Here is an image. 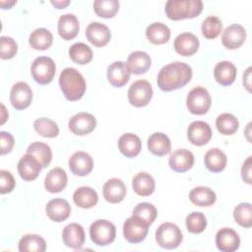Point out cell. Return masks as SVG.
<instances>
[{"instance_id": "obj_42", "label": "cell", "mask_w": 252, "mask_h": 252, "mask_svg": "<svg viewBox=\"0 0 252 252\" xmlns=\"http://www.w3.org/2000/svg\"><path fill=\"white\" fill-rule=\"evenodd\" d=\"M202 33L208 39H214L220 35L222 30V23L220 19L216 16L207 17L202 23Z\"/></svg>"}, {"instance_id": "obj_19", "label": "cell", "mask_w": 252, "mask_h": 252, "mask_svg": "<svg viewBox=\"0 0 252 252\" xmlns=\"http://www.w3.org/2000/svg\"><path fill=\"white\" fill-rule=\"evenodd\" d=\"M41 168L40 162L30 154L23 156L18 162V172L26 181L34 180L38 176Z\"/></svg>"}, {"instance_id": "obj_33", "label": "cell", "mask_w": 252, "mask_h": 252, "mask_svg": "<svg viewBox=\"0 0 252 252\" xmlns=\"http://www.w3.org/2000/svg\"><path fill=\"white\" fill-rule=\"evenodd\" d=\"M204 162L206 167L212 171V172H220L221 170L224 169L226 162H227V158L225 154L218 149L214 148L209 150L204 158Z\"/></svg>"}, {"instance_id": "obj_11", "label": "cell", "mask_w": 252, "mask_h": 252, "mask_svg": "<svg viewBox=\"0 0 252 252\" xmlns=\"http://www.w3.org/2000/svg\"><path fill=\"white\" fill-rule=\"evenodd\" d=\"M32 99V91L25 82H18L13 85L10 92V102L18 110L27 108Z\"/></svg>"}, {"instance_id": "obj_3", "label": "cell", "mask_w": 252, "mask_h": 252, "mask_svg": "<svg viewBox=\"0 0 252 252\" xmlns=\"http://www.w3.org/2000/svg\"><path fill=\"white\" fill-rule=\"evenodd\" d=\"M203 10L201 0H168L165 3V14L168 19L178 21L195 18Z\"/></svg>"}, {"instance_id": "obj_20", "label": "cell", "mask_w": 252, "mask_h": 252, "mask_svg": "<svg viewBox=\"0 0 252 252\" xmlns=\"http://www.w3.org/2000/svg\"><path fill=\"white\" fill-rule=\"evenodd\" d=\"M200 42L198 37L191 32H182L174 39V49L182 56H191L197 52Z\"/></svg>"}, {"instance_id": "obj_22", "label": "cell", "mask_w": 252, "mask_h": 252, "mask_svg": "<svg viewBox=\"0 0 252 252\" xmlns=\"http://www.w3.org/2000/svg\"><path fill=\"white\" fill-rule=\"evenodd\" d=\"M168 163L173 171L185 172L193 166L194 156L189 150L178 149L170 155Z\"/></svg>"}, {"instance_id": "obj_17", "label": "cell", "mask_w": 252, "mask_h": 252, "mask_svg": "<svg viewBox=\"0 0 252 252\" xmlns=\"http://www.w3.org/2000/svg\"><path fill=\"white\" fill-rule=\"evenodd\" d=\"M246 38L245 29L238 25L233 24L228 26L222 32L221 42L222 45L228 49H236L240 47Z\"/></svg>"}, {"instance_id": "obj_8", "label": "cell", "mask_w": 252, "mask_h": 252, "mask_svg": "<svg viewBox=\"0 0 252 252\" xmlns=\"http://www.w3.org/2000/svg\"><path fill=\"white\" fill-rule=\"evenodd\" d=\"M153 97V89L146 80L134 82L128 90V100L135 107L146 106Z\"/></svg>"}, {"instance_id": "obj_4", "label": "cell", "mask_w": 252, "mask_h": 252, "mask_svg": "<svg viewBox=\"0 0 252 252\" xmlns=\"http://www.w3.org/2000/svg\"><path fill=\"white\" fill-rule=\"evenodd\" d=\"M92 241L98 246H106L112 243L116 236L115 225L106 220H97L90 226Z\"/></svg>"}, {"instance_id": "obj_13", "label": "cell", "mask_w": 252, "mask_h": 252, "mask_svg": "<svg viewBox=\"0 0 252 252\" xmlns=\"http://www.w3.org/2000/svg\"><path fill=\"white\" fill-rule=\"evenodd\" d=\"M216 244L218 249L222 252H233L239 248L240 238L232 228L223 227L216 234Z\"/></svg>"}, {"instance_id": "obj_2", "label": "cell", "mask_w": 252, "mask_h": 252, "mask_svg": "<svg viewBox=\"0 0 252 252\" xmlns=\"http://www.w3.org/2000/svg\"><path fill=\"white\" fill-rule=\"evenodd\" d=\"M59 86L68 100L80 99L86 92V81L75 68H65L59 76Z\"/></svg>"}, {"instance_id": "obj_28", "label": "cell", "mask_w": 252, "mask_h": 252, "mask_svg": "<svg viewBox=\"0 0 252 252\" xmlns=\"http://www.w3.org/2000/svg\"><path fill=\"white\" fill-rule=\"evenodd\" d=\"M148 149L153 155L163 157L169 154L171 150V143L165 134L156 132L148 139Z\"/></svg>"}, {"instance_id": "obj_36", "label": "cell", "mask_w": 252, "mask_h": 252, "mask_svg": "<svg viewBox=\"0 0 252 252\" xmlns=\"http://www.w3.org/2000/svg\"><path fill=\"white\" fill-rule=\"evenodd\" d=\"M45 249V240L37 234H26L19 241V251L21 252H43Z\"/></svg>"}, {"instance_id": "obj_43", "label": "cell", "mask_w": 252, "mask_h": 252, "mask_svg": "<svg viewBox=\"0 0 252 252\" xmlns=\"http://www.w3.org/2000/svg\"><path fill=\"white\" fill-rule=\"evenodd\" d=\"M234 220L241 226L249 228L252 225V207L250 203H240L233 210Z\"/></svg>"}, {"instance_id": "obj_53", "label": "cell", "mask_w": 252, "mask_h": 252, "mask_svg": "<svg viewBox=\"0 0 252 252\" xmlns=\"http://www.w3.org/2000/svg\"><path fill=\"white\" fill-rule=\"evenodd\" d=\"M15 3H16V1H12L11 3H9V2H8V3H7V5H8V8H10V7H11L12 5H14ZM1 6H2L4 9H5V7H6V6H5V3H4L3 1H1Z\"/></svg>"}, {"instance_id": "obj_26", "label": "cell", "mask_w": 252, "mask_h": 252, "mask_svg": "<svg viewBox=\"0 0 252 252\" xmlns=\"http://www.w3.org/2000/svg\"><path fill=\"white\" fill-rule=\"evenodd\" d=\"M118 148L121 154L125 157L135 158L142 150V142L137 135L133 133H126L119 138Z\"/></svg>"}, {"instance_id": "obj_50", "label": "cell", "mask_w": 252, "mask_h": 252, "mask_svg": "<svg viewBox=\"0 0 252 252\" xmlns=\"http://www.w3.org/2000/svg\"><path fill=\"white\" fill-rule=\"evenodd\" d=\"M250 78H251V67L247 68L245 74H243V84H244V87L247 89L248 92H251Z\"/></svg>"}, {"instance_id": "obj_7", "label": "cell", "mask_w": 252, "mask_h": 252, "mask_svg": "<svg viewBox=\"0 0 252 252\" xmlns=\"http://www.w3.org/2000/svg\"><path fill=\"white\" fill-rule=\"evenodd\" d=\"M211 103L212 99L209 92L202 87H196L188 93L186 105L192 114L203 115L207 113Z\"/></svg>"}, {"instance_id": "obj_15", "label": "cell", "mask_w": 252, "mask_h": 252, "mask_svg": "<svg viewBox=\"0 0 252 252\" xmlns=\"http://www.w3.org/2000/svg\"><path fill=\"white\" fill-rule=\"evenodd\" d=\"M69 167L73 174L77 176H85L93 170L94 161L88 153L79 151L74 153L69 158Z\"/></svg>"}, {"instance_id": "obj_29", "label": "cell", "mask_w": 252, "mask_h": 252, "mask_svg": "<svg viewBox=\"0 0 252 252\" xmlns=\"http://www.w3.org/2000/svg\"><path fill=\"white\" fill-rule=\"evenodd\" d=\"M152 64L150 55L145 51H134L127 59V65L131 73L135 75H141L146 73Z\"/></svg>"}, {"instance_id": "obj_45", "label": "cell", "mask_w": 252, "mask_h": 252, "mask_svg": "<svg viewBox=\"0 0 252 252\" xmlns=\"http://www.w3.org/2000/svg\"><path fill=\"white\" fill-rule=\"evenodd\" d=\"M186 227L191 233H201L207 226V219L203 213L193 212L186 217Z\"/></svg>"}, {"instance_id": "obj_44", "label": "cell", "mask_w": 252, "mask_h": 252, "mask_svg": "<svg viewBox=\"0 0 252 252\" xmlns=\"http://www.w3.org/2000/svg\"><path fill=\"white\" fill-rule=\"evenodd\" d=\"M133 216H136L140 218L142 220L147 222L149 225L152 224L157 216H158V211L154 205L151 203H140L138 204L134 210H133Z\"/></svg>"}, {"instance_id": "obj_12", "label": "cell", "mask_w": 252, "mask_h": 252, "mask_svg": "<svg viewBox=\"0 0 252 252\" xmlns=\"http://www.w3.org/2000/svg\"><path fill=\"white\" fill-rule=\"evenodd\" d=\"M188 140L195 146H204L212 138V129L207 122L194 121L187 129Z\"/></svg>"}, {"instance_id": "obj_31", "label": "cell", "mask_w": 252, "mask_h": 252, "mask_svg": "<svg viewBox=\"0 0 252 252\" xmlns=\"http://www.w3.org/2000/svg\"><path fill=\"white\" fill-rule=\"evenodd\" d=\"M74 203L83 209H90L96 205L98 201L97 193L91 187L82 186L75 190L73 194Z\"/></svg>"}, {"instance_id": "obj_48", "label": "cell", "mask_w": 252, "mask_h": 252, "mask_svg": "<svg viewBox=\"0 0 252 252\" xmlns=\"http://www.w3.org/2000/svg\"><path fill=\"white\" fill-rule=\"evenodd\" d=\"M14 138L13 136L8 133L1 131L0 132V154L6 155L10 153L14 147Z\"/></svg>"}, {"instance_id": "obj_25", "label": "cell", "mask_w": 252, "mask_h": 252, "mask_svg": "<svg viewBox=\"0 0 252 252\" xmlns=\"http://www.w3.org/2000/svg\"><path fill=\"white\" fill-rule=\"evenodd\" d=\"M59 35L65 40H71L79 32V21L74 14H64L58 20Z\"/></svg>"}, {"instance_id": "obj_35", "label": "cell", "mask_w": 252, "mask_h": 252, "mask_svg": "<svg viewBox=\"0 0 252 252\" xmlns=\"http://www.w3.org/2000/svg\"><path fill=\"white\" fill-rule=\"evenodd\" d=\"M53 42V35L52 33L44 29L39 28L34 30L29 37L30 45L36 49V50H45L48 49Z\"/></svg>"}, {"instance_id": "obj_40", "label": "cell", "mask_w": 252, "mask_h": 252, "mask_svg": "<svg viewBox=\"0 0 252 252\" xmlns=\"http://www.w3.org/2000/svg\"><path fill=\"white\" fill-rule=\"evenodd\" d=\"M33 128L40 136L45 138H55L59 134L57 124L53 120L45 117L36 119L33 122Z\"/></svg>"}, {"instance_id": "obj_49", "label": "cell", "mask_w": 252, "mask_h": 252, "mask_svg": "<svg viewBox=\"0 0 252 252\" xmlns=\"http://www.w3.org/2000/svg\"><path fill=\"white\" fill-rule=\"evenodd\" d=\"M251 165H252V161H251V157H248L246 158V160L244 161L242 167H241V176L244 182L251 184Z\"/></svg>"}, {"instance_id": "obj_47", "label": "cell", "mask_w": 252, "mask_h": 252, "mask_svg": "<svg viewBox=\"0 0 252 252\" xmlns=\"http://www.w3.org/2000/svg\"><path fill=\"white\" fill-rule=\"evenodd\" d=\"M15 178L10 171L0 170V193L6 194L11 192L15 187Z\"/></svg>"}, {"instance_id": "obj_37", "label": "cell", "mask_w": 252, "mask_h": 252, "mask_svg": "<svg viewBox=\"0 0 252 252\" xmlns=\"http://www.w3.org/2000/svg\"><path fill=\"white\" fill-rule=\"evenodd\" d=\"M27 154L33 156L41 164L42 168L48 166L52 159V152L47 144L41 142H34L27 149Z\"/></svg>"}, {"instance_id": "obj_6", "label": "cell", "mask_w": 252, "mask_h": 252, "mask_svg": "<svg viewBox=\"0 0 252 252\" xmlns=\"http://www.w3.org/2000/svg\"><path fill=\"white\" fill-rule=\"evenodd\" d=\"M56 66L54 61L47 56H40L35 58L31 67V73L33 80L40 84H49L55 75Z\"/></svg>"}, {"instance_id": "obj_41", "label": "cell", "mask_w": 252, "mask_h": 252, "mask_svg": "<svg viewBox=\"0 0 252 252\" xmlns=\"http://www.w3.org/2000/svg\"><path fill=\"white\" fill-rule=\"evenodd\" d=\"M95 14L101 18H112L119 10L117 0H96L94 2Z\"/></svg>"}, {"instance_id": "obj_16", "label": "cell", "mask_w": 252, "mask_h": 252, "mask_svg": "<svg viewBox=\"0 0 252 252\" xmlns=\"http://www.w3.org/2000/svg\"><path fill=\"white\" fill-rule=\"evenodd\" d=\"M131 71L122 61H115L107 67V80L113 87L121 88L126 85L130 79Z\"/></svg>"}, {"instance_id": "obj_51", "label": "cell", "mask_w": 252, "mask_h": 252, "mask_svg": "<svg viewBox=\"0 0 252 252\" xmlns=\"http://www.w3.org/2000/svg\"><path fill=\"white\" fill-rule=\"evenodd\" d=\"M70 3L69 0H65V1H51V4L53 6H55L57 9H62L66 6H68Z\"/></svg>"}, {"instance_id": "obj_46", "label": "cell", "mask_w": 252, "mask_h": 252, "mask_svg": "<svg viewBox=\"0 0 252 252\" xmlns=\"http://www.w3.org/2000/svg\"><path fill=\"white\" fill-rule=\"evenodd\" d=\"M18 51L17 42L9 36L0 37V57L1 59H11Z\"/></svg>"}, {"instance_id": "obj_27", "label": "cell", "mask_w": 252, "mask_h": 252, "mask_svg": "<svg viewBox=\"0 0 252 252\" xmlns=\"http://www.w3.org/2000/svg\"><path fill=\"white\" fill-rule=\"evenodd\" d=\"M236 67L229 61H220L214 69V77L221 86L231 85L236 78Z\"/></svg>"}, {"instance_id": "obj_24", "label": "cell", "mask_w": 252, "mask_h": 252, "mask_svg": "<svg viewBox=\"0 0 252 252\" xmlns=\"http://www.w3.org/2000/svg\"><path fill=\"white\" fill-rule=\"evenodd\" d=\"M66 171L61 167H54L44 178V187L50 193H59L67 185Z\"/></svg>"}, {"instance_id": "obj_10", "label": "cell", "mask_w": 252, "mask_h": 252, "mask_svg": "<svg viewBox=\"0 0 252 252\" xmlns=\"http://www.w3.org/2000/svg\"><path fill=\"white\" fill-rule=\"evenodd\" d=\"M96 126V119L88 112H79L72 116L69 120L68 127L70 131L76 135H87L94 130Z\"/></svg>"}, {"instance_id": "obj_5", "label": "cell", "mask_w": 252, "mask_h": 252, "mask_svg": "<svg viewBox=\"0 0 252 252\" xmlns=\"http://www.w3.org/2000/svg\"><path fill=\"white\" fill-rule=\"evenodd\" d=\"M183 239L180 228L172 222L161 223L156 231V240L158 244L165 249H174L178 247Z\"/></svg>"}, {"instance_id": "obj_38", "label": "cell", "mask_w": 252, "mask_h": 252, "mask_svg": "<svg viewBox=\"0 0 252 252\" xmlns=\"http://www.w3.org/2000/svg\"><path fill=\"white\" fill-rule=\"evenodd\" d=\"M70 58L77 64L85 65L92 61L93 51L89 45L83 42H76L69 48Z\"/></svg>"}, {"instance_id": "obj_1", "label": "cell", "mask_w": 252, "mask_h": 252, "mask_svg": "<svg viewBox=\"0 0 252 252\" xmlns=\"http://www.w3.org/2000/svg\"><path fill=\"white\" fill-rule=\"evenodd\" d=\"M192 79V68L183 62H172L160 69L157 83L163 92H171L187 85Z\"/></svg>"}, {"instance_id": "obj_9", "label": "cell", "mask_w": 252, "mask_h": 252, "mask_svg": "<svg viewBox=\"0 0 252 252\" xmlns=\"http://www.w3.org/2000/svg\"><path fill=\"white\" fill-rule=\"evenodd\" d=\"M149 231V224L136 216L128 218L123 224V234L130 243L143 241Z\"/></svg>"}, {"instance_id": "obj_39", "label": "cell", "mask_w": 252, "mask_h": 252, "mask_svg": "<svg viewBox=\"0 0 252 252\" xmlns=\"http://www.w3.org/2000/svg\"><path fill=\"white\" fill-rule=\"evenodd\" d=\"M216 126L220 134L232 135L237 131L239 122L234 115L230 113H222L217 117Z\"/></svg>"}, {"instance_id": "obj_23", "label": "cell", "mask_w": 252, "mask_h": 252, "mask_svg": "<svg viewBox=\"0 0 252 252\" xmlns=\"http://www.w3.org/2000/svg\"><path fill=\"white\" fill-rule=\"evenodd\" d=\"M102 192L103 197L107 202L116 204L124 199L127 189L121 179L111 178L104 183Z\"/></svg>"}, {"instance_id": "obj_34", "label": "cell", "mask_w": 252, "mask_h": 252, "mask_svg": "<svg viewBox=\"0 0 252 252\" xmlns=\"http://www.w3.org/2000/svg\"><path fill=\"white\" fill-rule=\"evenodd\" d=\"M146 36L154 44H163L169 40L170 30L162 23H153L147 28Z\"/></svg>"}, {"instance_id": "obj_21", "label": "cell", "mask_w": 252, "mask_h": 252, "mask_svg": "<svg viewBox=\"0 0 252 252\" xmlns=\"http://www.w3.org/2000/svg\"><path fill=\"white\" fill-rule=\"evenodd\" d=\"M45 212L51 220L61 222L69 218L71 214V207L65 199L55 198L47 203Z\"/></svg>"}, {"instance_id": "obj_18", "label": "cell", "mask_w": 252, "mask_h": 252, "mask_svg": "<svg viewBox=\"0 0 252 252\" xmlns=\"http://www.w3.org/2000/svg\"><path fill=\"white\" fill-rule=\"evenodd\" d=\"M62 239L67 247L80 249L85 243V230L79 223H69L64 227L62 231Z\"/></svg>"}, {"instance_id": "obj_30", "label": "cell", "mask_w": 252, "mask_h": 252, "mask_svg": "<svg viewBox=\"0 0 252 252\" xmlns=\"http://www.w3.org/2000/svg\"><path fill=\"white\" fill-rule=\"evenodd\" d=\"M133 189L139 196H150L155 191V179L147 172H139L133 177L132 180Z\"/></svg>"}, {"instance_id": "obj_32", "label": "cell", "mask_w": 252, "mask_h": 252, "mask_svg": "<svg viewBox=\"0 0 252 252\" xmlns=\"http://www.w3.org/2000/svg\"><path fill=\"white\" fill-rule=\"evenodd\" d=\"M190 201L199 207H210L212 206L216 200V193L209 187L198 186L191 190L189 193Z\"/></svg>"}, {"instance_id": "obj_52", "label": "cell", "mask_w": 252, "mask_h": 252, "mask_svg": "<svg viewBox=\"0 0 252 252\" xmlns=\"http://www.w3.org/2000/svg\"><path fill=\"white\" fill-rule=\"evenodd\" d=\"M1 107H2V120H1V124H3L4 122H5V120H6V117L4 116V111H5V106L2 104L1 105Z\"/></svg>"}, {"instance_id": "obj_14", "label": "cell", "mask_w": 252, "mask_h": 252, "mask_svg": "<svg viewBox=\"0 0 252 252\" xmlns=\"http://www.w3.org/2000/svg\"><path fill=\"white\" fill-rule=\"evenodd\" d=\"M86 36L94 46L102 47L109 42L111 33L107 26L99 22H94L87 27Z\"/></svg>"}]
</instances>
